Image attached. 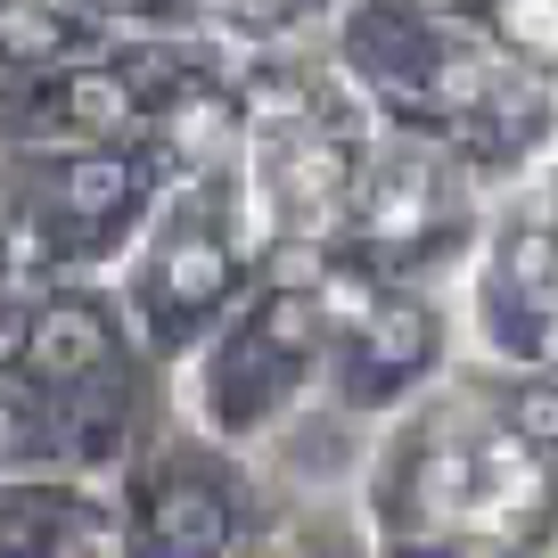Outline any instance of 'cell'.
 Returning <instances> with one entry per match:
<instances>
[{"label":"cell","mask_w":558,"mask_h":558,"mask_svg":"<svg viewBox=\"0 0 558 558\" xmlns=\"http://www.w3.org/2000/svg\"><path fill=\"white\" fill-rule=\"evenodd\" d=\"M157 362L123 288L90 271L34 279L0 329V444L17 469L99 476L157 436Z\"/></svg>","instance_id":"6da1fadb"},{"label":"cell","mask_w":558,"mask_h":558,"mask_svg":"<svg viewBox=\"0 0 558 558\" xmlns=\"http://www.w3.org/2000/svg\"><path fill=\"white\" fill-rule=\"evenodd\" d=\"M165 197L148 140H9L0 132V239L25 279L107 271L140 246Z\"/></svg>","instance_id":"7a4b0ae2"},{"label":"cell","mask_w":558,"mask_h":558,"mask_svg":"<svg viewBox=\"0 0 558 558\" xmlns=\"http://www.w3.org/2000/svg\"><path fill=\"white\" fill-rule=\"evenodd\" d=\"M246 279H255V255H246V165L165 181L157 214L140 230L132 263H123V304H132L140 337L165 362H190V345L246 296Z\"/></svg>","instance_id":"3957f363"},{"label":"cell","mask_w":558,"mask_h":558,"mask_svg":"<svg viewBox=\"0 0 558 558\" xmlns=\"http://www.w3.org/2000/svg\"><path fill=\"white\" fill-rule=\"evenodd\" d=\"M337 329L320 313L313 288H246V304H230L206 337L190 345V402L197 427H214L222 444H255L296 411V395L313 386V369L329 362Z\"/></svg>","instance_id":"277c9868"},{"label":"cell","mask_w":558,"mask_h":558,"mask_svg":"<svg viewBox=\"0 0 558 558\" xmlns=\"http://www.w3.org/2000/svg\"><path fill=\"white\" fill-rule=\"evenodd\" d=\"M123 525L132 550L157 558H222L255 542V493L230 469L222 436H148L123 460Z\"/></svg>","instance_id":"5b68a950"},{"label":"cell","mask_w":558,"mask_h":558,"mask_svg":"<svg viewBox=\"0 0 558 558\" xmlns=\"http://www.w3.org/2000/svg\"><path fill=\"white\" fill-rule=\"evenodd\" d=\"M353 255H369L378 271L402 263H444V246L469 239V197L460 173L411 140L395 148H369L362 157V190H353Z\"/></svg>","instance_id":"8992f818"},{"label":"cell","mask_w":558,"mask_h":558,"mask_svg":"<svg viewBox=\"0 0 558 558\" xmlns=\"http://www.w3.org/2000/svg\"><path fill=\"white\" fill-rule=\"evenodd\" d=\"M362 123H313L288 140H255V173H263V214L271 230L296 239H329L353 222V190H362Z\"/></svg>","instance_id":"52a82bcc"},{"label":"cell","mask_w":558,"mask_h":558,"mask_svg":"<svg viewBox=\"0 0 558 558\" xmlns=\"http://www.w3.org/2000/svg\"><path fill=\"white\" fill-rule=\"evenodd\" d=\"M329 362H337V402H345V411H386V402L418 395L427 369L444 362V313L427 296L386 288V296L329 345Z\"/></svg>","instance_id":"ba28073f"},{"label":"cell","mask_w":558,"mask_h":558,"mask_svg":"<svg viewBox=\"0 0 558 558\" xmlns=\"http://www.w3.org/2000/svg\"><path fill=\"white\" fill-rule=\"evenodd\" d=\"M0 550H50V558L132 550V525H123V501H107L90 476L0 469Z\"/></svg>","instance_id":"9c48e42d"},{"label":"cell","mask_w":558,"mask_h":558,"mask_svg":"<svg viewBox=\"0 0 558 558\" xmlns=\"http://www.w3.org/2000/svg\"><path fill=\"white\" fill-rule=\"evenodd\" d=\"M476 501V444L444 436H402L395 460L378 469V534L386 542H452L460 509Z\"/></svg>","instance_id":"30bf717a"},{"label":"cell","mask_w":558,"mask_h":558,"mask_svg":"<svg viewBox=\"0 0 558 558\" xmlns=\"http://www.w3.org/2000/svg\"><path fill=\"white\" fill-rule=\"evenodd\" d=\"M476 304H485V337L509 362H542V345L558 329V222H509L485 263Z\"/></svg>","instance_id":"8fae6325"},{"label":"cell","mask_w":558,"mask_h":558,"mask_svg":"<svg viewBox=\"0 0 558 558\" xmlns=\"http://www.w3.org/2000/svg\"><path fill=\"white\" fill-rule=\"evenodd\" d=\"M83 50H107V25L83 0H0V74H34Z\"/></svg>","instance_id":"7c38bea8"},{"label":"cell","mask_w":558,"mask_h":558,"mask_svg":"<svg viewBox=\"0 0 558 558\" xmlns=\"http://www.w3.org/2000/svg\"><path fill=\"white\" fill-rule=\"evenodd\" d=\"M485 34L525 74H558V0H485Z\"/></svg>","instance_id":"4fadbf2b"},{"label":"cell","mask_w":558,"mask_h":558,"mask_svg":"<svg viewBox=\"0 0 558 558\" xmlns=\"http://www.w3.org/2000/svg\"><path fill=\"white\" fill-rule=\"evenodd\" d=\"M83 9L107 34H165V41H197L222 17V0H83Z\"/></svg>","instance_id":"5bb4252c"},{"label":"cell","mask_w":558,"mask_h":558,"mask_svg":"<svg viewBox=\"0 0 558 558\" xmlns=\"http://www.w3.org/2000/svg\"><path fill=\"white\" fill-rule=\"evenodd\" d=\"M501 427H509V436H525V444H542V452H558V369L550 362H542V378L509 386Z\"/></svg>","instance_id":"9a60e30c"},{"label":"cell","mask_w":558,"mask_h":558,"mask_svg":"<svg viewBox=\"0 0 558 558\" xmlns=\"http://www.w3.org/2000/svg\"><path fill=\"white\" fill-rule=\"evenodd\" d=\"M230 17H246V25H263V34H279V25H304L320 9V0H222Z\"/></svg>","instance_id":"2e32d148"},{"label":"cell","mask_w":558,"mask_h":558,"mask_svg":"<svg viewBox=\"0 0 558 558\" xmlns=\"http://www.w3.org/2000/svg\"><path fill=\"white\" fill-rule=\"evenodd\" d=\"M402 9H418L427 25H452V34H469V25L485 17V0H402Z\"/></svg>","instance_id":"e0dca14e"},{"label":"cell","mask_w":558,"mask_h":558,"mask_svg":"<svg viewBox=\"0 0 558 558\" xmlns=\"http://www.w3.org/2000/svg\"><path fill=\"white\" fill-rule=\"evenodd\" d=\"M542 542H558V501H550V525H542Z\"/></svg>","instance_id":"ac0fdd59"},{"label":"cell","mask_w":558,"mask_h":558,"mask_svg":"<svg viewBox=\"0 0 558 558\" xmlns=\"http://www.w3.org/2000/svg\"><path fill=\"white\" fill-rule=\"evenodd\" d=\"M0 469H9V444H0Z\"/></svg>","instance_id":"d6986e66"}]
</instances>
